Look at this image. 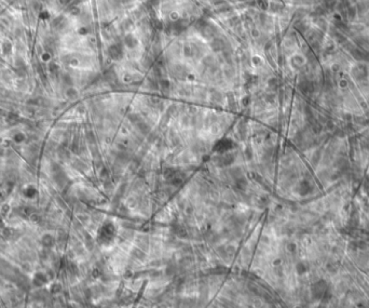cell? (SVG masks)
Listing matches in <instances>:
<instances>
[{
	"label": "cell",
	"mask_w": 369,
	"mask_h": 308,
	"mask_svg": "<svg viewBox=\"0 0 369 308\" xmlns=\"http://www.w3.org/2000/svg\"><path fill=\"white\" fill-rule=\"evenodd\" d=\"M46 275H43L42 272H38V274H36V276H35V278H34V284H35V286H42L44 283H46Z\"/></svg>",
	"instance_id": "1"
},
{
	"label": "cell",
	"mask_w": 369,
	"mask_h": 308,
	"mask_svg": "<svg viewBox=\"0 0 369 308\" xmlns=\"http://www.w3.org/2000/svg\"><path fill=\"white\" fill-rule=\"evenodd\" d=\"M42 242H43L44 245L49 247V245L52 243V238H51V236H44L43 239H42Z\"/></svg>",
	"instance_id": "2"
}]
</instances>
